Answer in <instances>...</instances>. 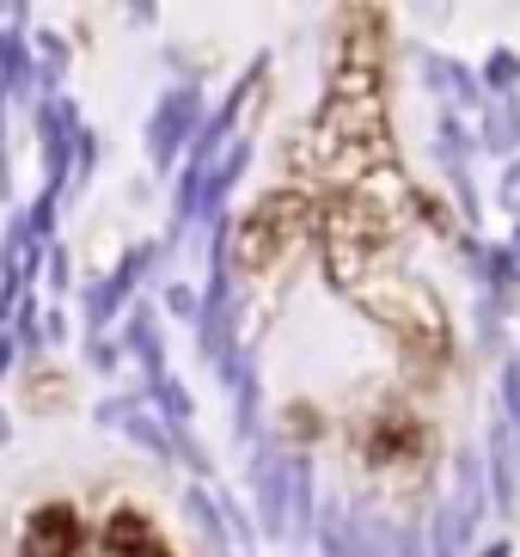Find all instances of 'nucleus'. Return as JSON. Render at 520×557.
Segmentation results:
<instances>
[{"instance_id":"obj_1","label":"nucleus","mask_w":520,"mask_h":557,"mask_svg":"<svg viewBox=\"0 0 520 557\" xmlns=\"http://www.w3.org/2000/svg\"><path fill=\"white\" fill-rule=\"evenodd\" d=\"M160 263H165L160 239H135V246L116 258V270H104V276L86 282L81 288V337H104V331L135 307V288H141Z\"/></svg>"},{"instance_id":"obj_2","label":"nucleus","mask_w":520,"mask_h":557,"mask_svg":"<svg viewBox=\"0 0 520 557\" xmlns=\"http://www.w3.org/2000/svg\"><path fill=\"white\" fill-rule=\"evenodd\" d=\"M202 86L196 81H172L153 99V116H147V129H141V148H147V165L153 172H178L184 153H190L196 129H202Z\"/></svg>"},{"instance_id":"obj_3","label":"nucleus","mask_w":520,"mask_h":557,"mask_svg":"<svg viewBox=\"0 0 520 557\" xmlns=\"http://www.w3.org/2000/svg\"><path fill=\"white\" fill-rule=\"evenodd\" d=\"M245 454H251L245 472H251V521H258V540L288 552V447L276 435H263Z\"/></svg>"},{"instance_id":"obj_4","label":"nucleus","mask_w":520,"mask_h":557,"mask_svg":"<svg viewBox=\"0 0 520 557\" xmlns=\"http://www.w3.org/2000/svg\"><path fill=\"white\" fill-rule=\"evenodd\" d=\"M32 129H37V160H44V190H67V165H74V148L86 135L81 104L67 99H37L32 104Z\"/></svg>"},{"instance_id":"obj_5","label":"nucleus","mask_w":520,"mask_h":557,"mask_svg":"<svg viewBox=\"0 0 520 557\" xmlns=\"http://www.w3.org/2000/svg\"><path fill=\"white\" fill-rule=\"evenodd\" d=\"M18 557H98L92 533H86L81 508L74 503H37L25 521H18Z\"/></svg>"},{"instance_id":"obj_6","label":"nucleus","mask_w":520,"mask_h":557,"mask_svg":"<svg viewBox=\"0 0 520 557\" xmlns=\"http://www.w3.org/2000/svg\"><path fill=\"white\" fill-rule=\"evenodd\" d=\"M417 81H423V92L447 116H478L490 104L484 81H478V67L459 62V55H447V50H417Z\"/></svg>"},{"instance_id":"obj_7","label":"nucleus","mask_w":520,"mask_h":557,"mask_svg":"<svg viewBox=\"0 0 520 557\" xmlns=\"http://www.w3.org/2000/svg\"><path fill=\"white\" fill-rule=\"evenodd\" d=\"M356 442H361V459L368 466H410V459L429 447V429L410 417V410L386 405V410H368L356 429Z\"/></svg>"},{"instance_id":"obj_8","label":"nucleus","mask_w":520,"mask_h":557,"mask_svg":"<svg viewBox=\"0 0 520 557\" xmlns=\"http://www.w3.org/2000/svg\"><path fill=\"white\" fill-rule=\"evenodd\" d=\"M447 508H454V521H459V540L472 545V540H478V527H484V515L496 508V503H490L484 447H472V442H459V447H454V472H447Z\"/></svg>"},{"instance_id":"obj_9","label":"nucleus","mask_w":520,"mask_h":557,"mask_svg":"<svg viewBox=\"0 0 520 557\" xmlns=\"http://www.w3.org/2000/svg\"><path fill=\"white\" fill-rule=\"evenodd\" d=\"M98 557H178V545L153 527L147 508L116 503L111 515H104V533H98Z\"/></svg>"},{"instance_id":"obj_10","label":"nucleus","mask_w":520,"mask_h":557,"mask_svg":"<svg viewBox=\"0 0 520 557\" xmlns=\"http://www.w3.org/2000/svg\"><path fill=\"white\" fill-rule=\"evenodd\" d=\"M116 344H123V361L141 368V386H153L160 374H172V368H165V312L153 307V300H135V307L123 312Z\"/></svg>"},{"instance_id":"obj_11","label":"nucleus","mask_w":520,"mask_h":557,"mask_svg":"<svg viewBox=\"0 0 520 557\" xmlns=\"http://www.w3.org/2000/svg\"><path fill=\"white\" fill-rule=\"evenodd\" d=\"M104 429H116L129 447H141L147 459H172V435H165V423L147 410V398L141 393H129V398H104V405L92 410Z\"/></svg>"},{"instance_id":"obj_12","label":"nucleus","mask_w":520,"mask_h":557,"mask_svg":"<svg viewBox=\"0 0 520 557\" xmlns=\"http://www.w3.org/2000/svg\"><path fill=\"white\" fill-rule=\"evenodd\" d=\"M484 472H490V503H496V515H520V435L503 417H490Z\"/></svg>"},{"instance_id":"obj_13","label":"nucleus","mask_w":520,"mask_h":557,"mask_svg":"<svg viewBox=\"0 0 520 557\" xmlns=\"http://www.w3.org/2000/svg\"><path fill=\"white\" fill-rule=\"evenodd\" d=\"M312 527H319V472L307 454L288 447V552H312Z\"/></svg>"},{"instance_id":"obj_14","label":"nucleus","mask_w":520,"mask_h":557,"mask_svg":"<svg viewBox=\"0 0 520 557\" xmlns=\"http://www.w3.org/2000/svg\"><path fill=\"white\" fill-rule=\"evenodd\" d=\"M245 165H251V135H239V141H233L227 153H214L209 178H202V227H214V221L227 214V197L239 190Z\"/></svg>"},{"instance_id":"obj_15","label":"nucleus","mask_w":520,"mask_h":557,"mask_svg":"<svg viewBox=\"0 0 520 557\" xmlns=\"http://www.w3.org/2000/svg\"><path fill=\"white\" fill-rule=\"evenodd\" d=\"M0 92H7V104H37L32 44H25V32H13V25H0Z\"/></svg>"},{"instance_id":"obj_16","label":"nucleus","mask_w":520,"mask_h":557,"mask_svg":"<svg viewBox=\"0 0 520 557\" xmlns=\"http://www.w3.org/2000/svg\"><path fill=\"white\" fill-rule=\"evenodd\" d=\"M25 44H32V62H37V99H62V81H67V67H74L67 37L49 32V25H32Z\"/></svg>"},{"instance_id":"obj_17","label":"nucleus","mask_w":520,"mask_h":557,"mask_svg":"<svg viewBox=\"0 0 520 557\" xmlns=\"http://www.w3.org/2000/svg\"><path fill=\"white\" fill-rule=\"evenodd\" d=\"M478 148L490 160H520V99H490L478 111Z\"/></svg>"},{"instance_id":"obj_18","label":"nucleus","mask_w":520,"mask_h":557,"mask_svg":"<svg viewBox=\"0 0 520 557\" xmlns=\"http://www.w3.org/2000/svg\"><path fill=\"white\" fill-rule=\"evenodd\" d=\"M356 545V503L349 496H319V527H312V552L319 557H349Z\"/></svg>"},{"instance_id":"obj_19","label":"nucleus","mask_w":520,"mask_h":557,"mask_svg":"<svg viewBox=\"0 0 520 557\" xmlns=\"http://www.w3.org/2000/svg\"><path fill=\"white\" fill-rule=\"evenodd\" d=\"M227 405H233V435H239L245 447H258L263 442V368H258V356L245 361V374L227 393Z\"/></svg>"},{"instance_id":"obj_20","label":"nucleus","mask_w":520,"mask_h":557,"mask_svg":"<svg viewBox=\"0 0 520 557\" xmlns=\"http://www.w3.org/2000/svg\"><path fill=\"white\" fill-rule=\"evenodd\" d=\"M141 398H147V410H153L160 423H196V393L178 374H160L153 386H141Z\"/></svg>"},{"instance_id":"obj_21","label":"nucleus","mask_w":520,"mask_h":557,"mask_svg":"<svg viewBox=\"0 0 520 557\" xmlns=\"http://www.w3.org/2000/svg\"><path fill=\"white\" fill-rule=\"evenodd\" d=\"M349 557H398V521L356 503V545H349Z\"/></svg>"},{"instance_id":"obj_22","label":"nucleus","mask_w":520,"mask_h":557,"mask_svg":"<svg viewBox=\"0 0 520 557\" xmlns=\"http://www.w3.org/2000/svg\"><path fill=\"white\" fill-rule=\"evenodd\" d=\"M165 435H172V459H178L196 484H221V478H214V454H209V442L196 435V423H165Z\"/></svg>"},{"instance_id":"obj_23","label":"nucleus","mask_w":520,"mask_h":557,"mask_svg":"<svg viewBox=\"0 0 520 557\" xmlns=\"http://www.w3.org/2000/svg\"><path fill=\"white\" fill-rule=\"evenodd\" d=\"M478 81H484L490 99H520V50H508V44H496V50L478 62Z\"/></svg>"},{"instance_id":"obj_24","label":"nucleus","mask_w":520,"mask_h":557,"mask_svg":"<svg viewBox=\"0 0 520 557\" xmlns=\"http://www.w3.org/2000/svg\"><path fill=\"white\" fill-rule=\"evenodd\" d=\"M92 172H98V129H86V135H81V148H74V165H67L62 209H81V197L92 190Z\"/></svg>"},{"instance_id":"obj_25","label":"nucleus","mask_w":520,"mask_h":557,"mask_svg":"<svg viewBox=\"0 0 520 557\" xmlns=\"http://www.w3.org/2000/svg\"><path fill=\"white\" fill-rule=\"evenodd\" d=\"M496 417L520 435V349L503 356V374H496Z\"/></svg>"},{"instance_id":"obj_26","label":"nucleus","mask_w":520,"mask_h":557,"mask_svg":"<svg viewBox=\"0 0 520 557\" xmlns=\"http://www.w3.org/2000/svg\"><path fill=\"white\" fill-rule=\"evenodd\" d=\"M160 312H165V319H178V325H190V331H196V319H202V288H190V282H165Z\"/></svg>"},{"instance_id":"obj_27","label":"nucleus","mask_w":520,"mask_h":557,"mask_svg":"<svg viewBox=\"0 0 520 557\" xmlns=\"http://www.w3.org/2000/svg\"><path fill=\"white\" fill-rule=\"evenodd\" d=\"M44 288H49L55 300L74 288V258H67V246H49V258H44Z\"/></svg>"},{"instance_id":"obj_28","label":"nucleus","mask_w":520,"mask_h":557,"mask_svg":"<svg viewBox=\"0 0 520 557\" xmlns=\"http://www.w3.org/2000/svg\"><path fill=\"white\" fill-rule=\"evenodd\" d=\"M86 361H92L98 374H116L123 368V344L116 337H86Z\"/></svg>"},{"instance_id":"obj_29","label":"nucleus","mask_w":520,"mask_h":557,"mask_svg":"<svg viewBox=\"0 0 520 557\" xmlns=\"http://www.w3.org/2000/svg\"><path fill=\"white\" fill-rule=\"evenodd\" d=\"M67 337H74V325H67V307H62V300H44V344L62 349Z\"/></svg>"},{"instance_id":"obj_30","label":"nucleus","mask_w":520,"mask_h":557,"mask_svg":"<svg viewBox=\"0 0 520 557\" xmlns=\"http://www.w3.org/2000/svg\"><path fill=\"white\" fill-rule=\"evenodd\" d=\"M496 209L520 221V160H508V165H503V178H496Z\"/></svg>"},{"instance_id":"obj_31","label":"nucleus","mask_w":520,"mask_h":557,"mask_svg":"<svg viewBox=\"0 0 520 557\" xmlns=\"http://www.w3.org/2000/svg\"><path fill=\"white\" fill-rule=\"evenodd\" d=\"M398 557H429V527L423 521L398 527Z\"/></svg>"},{"instance_id":"obj_32","label":"nucleus","mask_w":520,"mask_h":557,"mask_svg":"<svg viewBox=\"0 0 520 557\" xmlns=\"http://www.w3.org/2000/svg\"><path fill=\"white\" fill-rule=\"evenodd\" d=\"M0 197H13V160H7V92H0Z\"/></svg>"},{"instance_id":"obj_33","label":"nucleus","mask_w":520,"mask_h":557,"mask_svg":"<svg viewBox=\"0 0 520 557\" xmlns=\"http://www.w3.org/2000/svg\"><path fill=\"white\" fill-rule=\"evenodd\" d=\"M123 18H129L135 32H147V25H160V7H147V0H135V7H129Z\"/></svg>"},{"instance_id":"obj_34","label":"nucleus","mask_w":520,"mask_h":557,"mask_svg":"<svg viewBox=\"0 0 520 557\" xmlns=\"http://www.w3.org/2000/svg\"><path fill=\"white\" fill-rule=\"evenodd\" d=\"M13 361H18V344H13V331H0V380L13 374Z\"/></svg>"},{"instance_id":"obj_35","label":"nucleus","mask_w":520,"mask_h":557,"mask_svg":"<svg viewBox=\"0 0 520 557\" xmlns=\"http://www.w3.org/2000/svg\"><path fill=\"white\" fill-rule=\"evenodd\" d=\"M472 557H515V540H490V545H472Z\"/></svg>"},{"instance_id":"obj_36","label":"nucleus","mask_w":520,"mask_h":557,"mask_svg":"<svg viewBox=\"0 0 520 557\" xmlns=\"http://www.w3.org/2000/svg\"><path fill=\"white\" fill-rule=\"evenodd\" d=\"M13 442V417H7V405H0V447Z\"/></svg>"},{"instance_id":"obj_37","label":"nucleus","mask_w":520,"mask_h":557,"mask_svg":"<svg viewBox=\"0 0 520 557\" xmlns=\"http://www.w3.org/2000/svg\"><path fill=\"white\" fill-rule=\"evenodd\" d=\"M508 251H515V263H520V221H515V233H508Z\"/></svg>"}]
</instances>
